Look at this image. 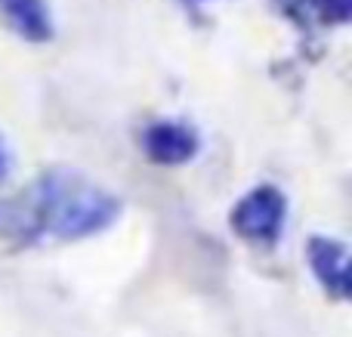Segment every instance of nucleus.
<instances>
[{
  "label": "nucleus",
  "mask_w": 352,
  "mask_h": 337,
  "mask_svg": "<svg viewBox=\"0 0 352 337\" xmlns=\"http://www.w3.org/2000/svg\"><path fill=\"white\" fill-rule=\"evenodd\" d=\"M34 214L59 239H80L109 226L118 217V202L72 173H50L37 189Z\"/></svg>",
  "instance_id": "1"
},
{
  "label": "nucleus",
  "mask_w": 352,
  "mask_h": 337,
  "mask_svg": "<svg viewBox=\"0 0 352 337\" xmlns=\"http://www.w3.org/2000/svg\"><path fill=\"white\" fill-rule=\"evenodd\" d=\"M285 195L272 186L248 192L232 210V226L248 241H275L285 226Z\"/></svg>",
  "instance_id": "2"
},
{
  "label": "nucleus",
  "mask_w": 352,
  "mask_h": 337,
  "mask_svg": "<svg viewBox=\"0 0 352 337\" xmlns=\"http://www.w3.org/2000/svg\"><path fill=\"white\" fill-rule=\"evenodd\" d=\"M309 263L318 282L331 291L334 297L352 294V272H349V251L334 239H312L309 241Z\"/></svg>",
  "instance_id": "3"
},
{
  "label": "nucleus",
  "mask_w": 352,
  "mask_h": 337,
  "mask_svg": "<svg viewBox=\"0 0 352 337\" xmlns=\"http://www.w3.org/2000/svg\"><path fill=\"white\" fill-rule=\"evenodd\" d=\"M146 152L158 164H182L198 152V136L182 124H155L146 130Z\"/></svg>",
  "instance_id": "4"
},
{
  "label": "nucleus",
  "mask_w": 352,
  "mask_h": 337,
  "mask_svg": "<svg viewBox=\"0 0 352 337\" xmlns=\"http://www.w3.org/2000/svg\"><path fill=\"white\" fill-rule=\"evenodd\" d=\"M0 16L25 37V41H50L53 22L43 0H0Z\"/></svg>",
  "instance_id": "5"
},
{
  "label": "nucleus",
  "mask_w": 352,
  "mask_h": 337,
  "mask_svg": "<svg viewBox=\"0 0 352 337\" xmlns=\"http://www.w3.org/2000/svg\"><path fill=\"white\" fill-rule=\"evenodd\" d=\"M312 6H316L318 19L331 25H343L352 16V0H312Z\"/></svg>",
  "instance_id": "6"
},
{
  "label": "nucleus",
  "mask_w": 352,
  "mask_h": 337,
  "mask_svg": "<svg viewBox=\"0 0 352 337\" xmlns=\"http://www.w3.org/2000/svg\"><path fill=\"white\" fill-rule=\"evenodd\" d=\"M10 171V155H6V149H3V142H0V177Z\"/></svg>",
  "instance_id": "7"
}]
</instances>
